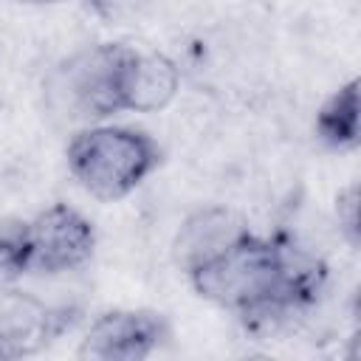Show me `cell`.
I'll use <instances>...</instances> for the list:
<instances>
[{"label": "cell", "mask_w": 361, "mask_h": 361, "mask_svg": "<svg viewBox=\"0 0 361 361\" xmlns=\"http://www.w3.org/2000/svg\"><path fill=\"white\" fill-rule=\"evenodd\" d=\"M147 0H87V6H93V11L102 14L104 20H118L124 14H133Z\"/></svg>", "instance_id": "obj_12"}, {"label": "cell", "mask_w": 361, "mask_h": 361, "mask_svg": "<svg viewBox=\"0 0 361 361\" xmlns=\"http://www.w3.org/2000/svg\"><path fill=\"white\" fill-rule=\"evenodd\" d=\"M336 214H338V226L344 228L347 240L353 245H358V186L350 183L338 200H336Z\"/></svg>", "instance_id": "obj_11"}, {"label": "cell", "mask_w": 361, "mask_h": 361, "mask_svg": "<svg viewBox=\"0 0 361 361\" xmlns=\"http://www.w3.org/2000/svg\"><path fill=\"white\" fill-rule=\"evenodd\" d=\"M164 338H169V324L158 310H107L85 333L79 344V358L99 361H141L152 355Z\"/></svg>", "instance_id": "obj_5"}, {"label": "cell", "mask_w": 361, "mask_h": 361, "mask_svg": "<svg viewBox=\"0 0 361 361\" xmlns=\"http://www.w3.org/2000/svg\"><path fill=\"white\" fill-rule=\"evenodd\" d=\"M316 135L333 149L358 144V82L350 79L316 113Z\"/></svg>", "instance_id": "obj_9"}, {"label": "cell", "mask_w": 361, "mask_h": 361, "mask_svg": "<svg viewBox=\"0 0 361 361\" xmlns=\"http://www.w3.org/2000/svg\"><path fill=\"white\" fill-rule=\"evenodd\" d=\"M68 324V307H51L28 290L0 285V358L34 355L48 347Z\"/></svg>", "instance_id": "obj_6"}, {"label": "cell", "mask_w": 361, "mask_h": 361, "mask_svg": "<svg viewBox=\"0 0 361 361\" xmlns=\"http://www.w3.org/2000/svg\"><path fill=\"white\" fill-rule=\"evenodd\" d=\"M324 276L327 268L319 257L251 231L189 274L203 299L237 310L251 327H268L310 305Z\"/></svg>", "instance_id": "obj_1"}, {"label": "cell", "mask_w": 361, "mask_h": 361, "mask_svg": "<svg viewBox=\"0 0 361 361\" xmlns=\"http://www.w3.org/2000/svg\"><path fill=\"white\" fill-rule=\"evenodd\" d=\"M68 169L96 200L130 195L158 164L161 147L152 135L124 124H87L68 141Z\"/></svg>", "instance_id": "obj_3"}, {"label": "cell", "mask_w": 361, "mask_h": 361, "mask_svg": "<svg viewBox=\"0 0 361 361\" xmlns=\"http://www.w3.org/2000/svg\"><path fill=\"white\" fill-rule=\"evenodd\" d=\"M178 93V68L169 56L158 51H144L133 45L130 73H127V102L130 113H152L166 107Z\"/></svg>", "instance_id": "obj_8"}, {"label": "cell", "mask_w": 361, "mask_h": 361, "mask_svg": "<svg viewBox=\"0 0 361 361\" xmlns=\"http://www.w3.org/2000/svg\"><path fill=\"white\" fill-rule=\"evenodd\" d=\"M243 234H248V226L234 209L206 206L192 212L180 223L172 240V257L180 271L192 274L200 265L212 262L217 254H223L228 245H234Z\"/></svg>", "instance_id": "obj_7"}, {"label": "cell", "mask_w": 361, "mask_h": 361, "mask_svg": "<svg viewBox=\"0 0 361 361\" xmlns=\"http://www.w3.org/2000/svg\"><path fill=\"white\" fill-rule=\"evenodd\" d=\"M28 274V220H0V282Z\"/></svg>", "instance_id": "obj_10"}, {"label": "cell", "mask_w": 361, "mask_h": 361, "mask_svg": "<svg viewBox=\"0 0 361 361\" xmlns=\"http://www.w3.org/2000/svg\"><path fill=\"white\" fill-rule=\"evenodd\" d=\"M133 45L102 42L62 59L45 79V104L65 121L96 124L127 107Z\"/></svg>", "instance_id": "obj_2"}, {"label": "cell", "mask_w": 361, "mask_h": 361, "mask_svg": "<svg viewBox=\"0 0 361 361\" xmlns=\"http://www.w3.org/2000/svg\"><path fill=\"white\" fill-rule=\"evenodd\" d=\"M20 3H59V0H20Z\"/></svg>", "instance_id": "obj_13"}, {"label": "cell", "mask_w": 361, "mask_h": 361, "mask_svg": "<svg viewBox=\"0 0 361 361\" xmlns=\"http://www.w3.org/2000/svg\"><path fill=\"white\" fill-rule=\"evenodd\" d=\"M93 223L68 203H54L28 220V274H65L93 254Z\"/></svg>", "instance_id": "obj_4"}]
</instances>
